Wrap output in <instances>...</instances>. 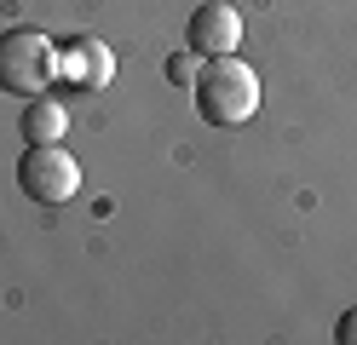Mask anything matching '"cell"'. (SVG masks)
<instances>
[{
	"label": "cell",
	"mask_w": 357,
	"mask_h": 345,
	"mask_svg": "<svg viewBox=\"0 0 357 345\" xmlns=\"http://www.w3.org/2000/svg\"><path fill=\"white\" fill-rule=\"evenodd\" d=\"M334 339H340V345H357V305L340 316V328H334Z\"/></svg>",
	"instance_id": "ba28073f"
},
{
	"label": "cell",
	"mask_w": 357,
	"mask_h": 345,
	"mask_svg": "<svg viewBox=\"0 0 357 345\" xmlns=\"http://www.w3.org/2000/svg\"><path fill=\"white\" fill-rule=\"evenodd\" d=\"M17 184H24V196L47 201V207H63L81 190V161L70 150H58V144H29L24 161H17Z\"/></svg>",
	"instance_id": "3957f363"
},
{
	"label": "cell",
	"mask_w": 357,
	"mask_h": 345,
	"mask_svg": "<svg viewBox=\"0 0 357 345\" xmlns=\"http://www.w3.org/2000/svg\"><path fill=\"white\" fill-rule=\"evenodd\" d=\"M58 75L70 86H81V92H104L116 81V52L98 35H75V40L58 46Z\"/></svg>",
	"instance_id": "5b68a950"
},
{
	"label": "cell",
	"mask_w": 357,
	"mask_h": 345,
	"mask_svg": "<svg viewBox=\"0 0 357 345\" xmlns=\"http://www.w3.org/2000/svg\"><path fill=\"white\" fill-rule=\"evenodd\" d=\"M190 86H196V109H202L208 127H242L259 109V75L236 52L231 58H208Z\"/></svg>",
	"instance_id": "6da1fadb"
},
{
	"label": "cell",
	"mask_w": 357,
	"mask_h": 345,
	"mask_svg": "<svg viewBox=\"0 0 357 345\" xmlns=\"http://www.w3.org/2000/svg\"><path fill=\"white\" fill-rule=\"evenodd\" d=\"M167 81H173V86H190V81H196V58H190V52H173V58H167Z\"/></svg>",
	"instance_id": "52a82bcc"
},
{
	"label": "cell",
	"mask_w": 357,
	"mask_h": 345,
	"mask_svg": "<svg viewBox=\"0 0 357 345\" xmlns=\"http://www.w3.org/2000/svg\"><path fill=\"white\" fill-rule=\"evenodd\" d=\"M63 132H70V109H63L58 98H29L24 104V138L29 144H63Z\"/></svg>",
	"instance_id": "8992f818"
},
{
	"label": "cell",
	"mask_w": 357,
	"mask_h": 345,
	"mask_svg": "<svg viewBox=\"0 0 357 345\" xmlns=\"http://www.w3.org/2000/svg\"><path fill=\"white\" fill-rule=\"evenodd\" d=\"M58 81V40L17 23V29L0 35V92L12 98H40Z\"/></svg>",
	"instance_id": "7a4b0ae2"
},
{
	"label": "cell",
	"mask_w": 357,
	"mask_h": 345,
	"mask_svg": "<svg viewBox=\"0 0 357 345\" xmlns=\"http://www.w3.org/2000/svg\"><path fill=\"white\" fill-rule=\"evenodd\" d=\"M185 40H190L196 58H231L236 46H242V12L231 6V0H208V6L190 12Z\"/></svg>",
	"instance_id": "277c9868"
}]
</instances>
